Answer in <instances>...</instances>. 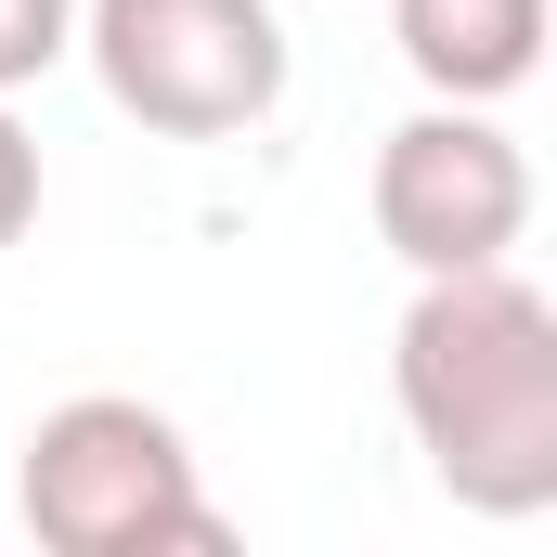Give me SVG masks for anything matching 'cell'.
<instances>
[{"label":"cell","mask_w":557,"mask_h":557,"mask_svg":"<svg viewBox=\"0 0 557 557\" xmlns=\"http://www.w3.org/2000/svg\"><path fill=\"white\" fill-rule=\"evenodd\" d=\"M78 52V0H0V91H39Z\"/></svg>","instance_id":"obj_6"},{"label":"cell","mask_w":557,"mask_h":557,"mask_svg":"<svg viewBox=\"0 0 557 557\" xmlns=\"http://www.w3.org/2000/svg\"><path fill=\"white\" fill-rule=\"evenodd\" d=\"M13 519L52 557H221L234 519L195 480V441L143 389H78L26 428L13 454Z\"/></svg>","instance_id":"obj_2"},{"label":"cell","mask_w":557,"mask_h":557,"mask_svg":"<svg viewBox=\"0 0 557 557\" xmlns=\"http://www.w3.org/2000/svg\"><path fill=\"white\" fill-rule=\"evenodd\" d=\"M363 208L403 273H480V260H519V234H532V156L493 104H416L376 143Z\"/></svg>","instance_id":"obj_4"},{"label":"cell","mask_w":557,"mask_h":557,"mask_svg":"<svg viewBox=\"0 0 557 557\" xmlns=\"http://www.w3.org/2000/svg\"><path fill=\"white\" fill-rule=\"evenodd\" d=\"M389 403L467 519H545L557 506V298L519 285L506 260L416 273L403 324H389Z\"/></svg>","instance_id":"obj_1"},{"label":"cell","mask_w":557,"mask_h":557,"mask_svg":"<svg viewBox=\"0 0 557 557\" xmlns=\"http://www.w3.org/2000/svg\"><path fill=\"white\" fill-rule=\"evenodd\" d=\"M26 221H39V131L0 91V247H26Z\"/></svg>","instance_id":"obj_7"},{"label":"cell","mask_w":557,"mask_h":557,"mask_svg":"<svg viewBox=\"0 0 557 557\" xmlns=\"http://www.w3.org/2000/svg\"><path fill=\"white\" fill-rule=\"evenodd\" d=\"M78 52L156 143H247L298 65L273 0H78Z\"/></svg>","instance_id":"obj_3"},{"label":"cell","mask_w":557,"mask_h":557,"mask_svg":"<svg viewBox=\"0 0 557 557\" xmlns=\"http://www.w3.org/2000/svg\"><path fill=\"white\" fill-rule=\"evenodd\" d=\"M389 39L428 104H506L545 65V0H389Z\"/></svg>","instance_id":"obj_5"}]
</instances>
